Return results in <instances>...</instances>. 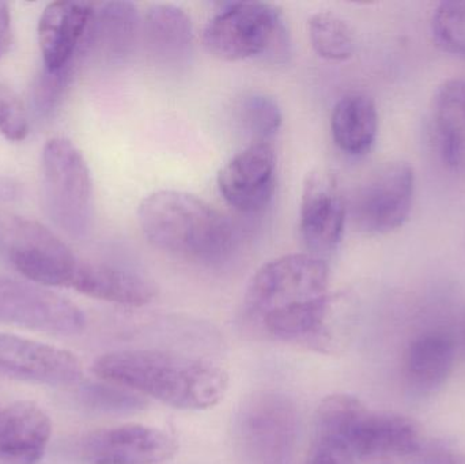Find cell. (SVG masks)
Returning a JSON list of instances; mask_svg holds the SVG:
<instances>
[{
    "label": "cell",
    "mask_w": 465,
    "mask_h": 464,
    "mask_svg": "<svg viewBox=\"0 0 465 464\" xmlns=\"http://www.w3.org/2000/svg\"><path fill=\"white\" fill-rule=\"evenodd\" d=\"M93 372L179 410H206L225 398L229 376L202 360L160 350H123L95 360Z\"/></svg>",
    "instance_id": "cell-1"
},
{
    "label": "cell",
    "mask_w": 465,
    "mask_h": 464,
    "mask_svg": "<svg viewBox=\"0 0 465 464\" xmlns=\"http://www.w3.org/2000/svg\"><path fill=\"white\" fill-rule=\"evenodd\" d=\"M51 435V420L40 406L14 403L0 413V464H37Z\"/></svg>",
    "instance_id": "cell-16"
},
{
    "label": "cell",
    "mask_w": 465,
    "mask_h": 464,
    "mask_svg": "<svg viewBox=\"0 0 465 464\" xmlns=\"http://www.w3.org/2000/svg\"><path fill=\"white\" fill-rule=\"evenodd\" d=\"M0 258L44 288H71L81 264L54 232L13 214H0Z\"/></svg>",
    "instance_id": "cell-6"
},
{
    "label": "cell",
    "mask_w": 465,
    "mask_h": 464,
    "mask_svg": "<svg viewBox=\"0 0 465 464\" xmlns=\"http://www.w3.org/2000/svg\"><path fill=\"white\" fill-rule=\"evenodd\" d=\"M142 33L150 54L158 62L177 64L193 52V22L177 5H153L144 14Z\"/></svg>",
    "instance_id": "cell-19"
},
{
    "label": "cell",
    "mask_w": 465,
    "mask_h": 464,
    "mask_svg": "<svg viewBox=\"0 0 465 464\" xmlns=\"http://www.w3.org/2000/svg\"><path fill=\"white\" fill-rule=\"evenodd\" d=\"M138 221L153 247L185 261L220 262L232 248V228L225 215L184 191L150 193L139 204Z\"/></svg>",
    "instance_id": "cell-2"
},
{
    "label": "cell",
    "mask_w": 465,
    "mask_h": 464,
    "mask_svg": "<svg viewBox=\"0 0 465 464\" xmlns=\"http://www.w3.org/2000/svg\"><path fill=\"white\" fill-rule=\"evenodd\" d=\"M95 8L87 2H54L41 14L38 44L45 70H60L90 51Z\"/></svg>",
    "instance_id": "cell-15"
},
{
    "label": "cell",
    "mask_w": 465,
    "mask_h": 464,
    "mask_svg": "<svg viewBox=\"0 0 465 464\" xmlns=\"http://www.w3.org/2000/svg\"><path fill=\"white\" fill-rule=\"evenodd\" d=\"M78 63L79 60H75L60 70H44L38 76L33 89V106L37 116L46 119L56 112L73 81Z\"/></svg>",
    "instance_id": "cell-26"
},
{
    "label": "cell",
    "mask_w": 465,
    "mask_h": 464,
    "mask_svg": "<svg viewBox=\"0 0 465 464\" xmlns=\"http://www.w3.org/2000/svg\"><path fill=\"white\" fill-rule=\"evenodd\" d=\"M347 215L335 179L320 169L308 174L301 198L300 234L311 255L322 259L338 250Z\"/></svg>",
    "instance_id": "cell-11"
},
{
    "label": "cell",
    "mask_w": 465,
    "mask_h": 464,
    "mask_svg": "<svg viewBox=\"0 0 465 464\" xmlns=\"http://www.w3.org/2000/svg\"><path fill=\"white\" fill-rule=\"evenodd\" d=\"M142 21L130 2H109L94 13L90 29V49H97L109 62H122L134 51Z\"/></svg>",
    "instance_id": "cell-21"
},
{
    "label": "cell",
    "mask_w": 465,
    "mask_h": 464,
    "mask_svg": "<svg viewBox=\"0 0 465 464\" xmlns=\"http://www.w3.org/2000/svg\"><path fill=\"white\" fill-rule=\"evenodd\" d=\"M463 334H464V341H465V316H464Z\"/></svg>",
    "instance_id": "cell-33"
},
{
    "label": "cell",
    "mask_w": 465,
    "mask_h": 464,
    "mask_svg": "<svg viewBox=\"0 0 465 464\" xmlns=\"http://www.w3.org/2000/svg\"><path fill=\"white\" fill-rule=\"evenodd\" d=\"M21 195L22 187L16 180L0 176V203H13L19 201Z\"/></svg>",
    "instance_id": "cell-32"
},
{
    "label": "cell",
    "mask_w": 465,
    "mask_h": 464,
    "mask_svg": "<svg viewBox=\"0 0 465 464\" xmlns=\"http://www.w3.org/2000/svg\"><path fill=\"white\" fill-rule=\"evenodd\" d=\"M431 25L436 43L465 59V2H442L434 11Z\"/></svg>",
    "instance_id": "cell-25"
},
{
    "label": "cell",
    "mask_w": 465,
    "mask_h": 464,
    "mask_svg": "<svg viewBox=\"0 0 465 464\" xmlns=\"http://www.w3.org/2000/svg\"><path fill=\"white\" fill-rule=\"evenodd\" d=\"M84 400L90 408L108 413H136L146 408L144 397L117 384H90L84 389Z\"/></svg>",
    "instance_id": "cell-27"
},
{
    "label": "cell",
    "mask_w": 465,
    "mask_h": 464,
    "mask_svg": "<svg viewBox=\"0 0 465 464\" xmlns=\"http://www.w3.org/2000/svg\"><path fill=\"white\" fill-rule=\"evenodd\" d=\"M455 343L448 335L429 332L410 343L404 375L412 392L430 395L439 391L455 367Z\"/></svg>",
    "instance_id": "cell-18"
},
{
    "label": "cell",
    "mask_w": 465,
    "mask_h": 464,
    "mask_svg": "<svg viewBox=\"0 0 465 464\" xmlns=\"http://www.w3.org/2000/svg\"><path fill=\"white\" fill-rule=\"evenodd\" d=\"M240 120L253 142H271L281 128L283 116L273 98L252 94L241 103Z\"/></svg>",
    "instance_id": "cell-24"
},
{
    "label": "cell",
    "mask_w": 465,
    "mask_h": 464,
    "mask_svg": "<svg viewBox=\"0 0 465 464\" xmlns=\"http://www.w3.org/2000/svg\"><path fill=\"white\" fill-rule=\"evenodd\" d=\"M426 441L414 420L368 410L352 433L349 452L363 464H417Z\"/></svg>",
    "instance_id": "cell-10"
},
{
    "label": "cell",
    "mask_w": 465,
    "mask_h": 464,
    "mask_svg": "<svg viewBox=\"0 0 465 464\" xmlns=\"http://www.w3.org/2000/svg\"><path fill=\"white\" fill-rule=\"evenodd\" d=\"M177 441L146 425L127 424L87 436L82 452L90 464H161L177 454Z\"/></svg>",
    "instance_id": "cell-13"
},
{
    "label": "cell",
    "mask_w": 465,
    "mask_h": 464,
    "mask_svg": "<svg viewBox=\"0 0 465 464\" xmlns=\"http://www.w3.org/2000/svg\"><path fill=\"white\" fill-rule=\"evenodd\" d=\"M0 376L48 386H70L81 379L82 367L64 349L0 334Z\"/></svg>",
    "instance_id": "cell-14"
},
{
    "label": "cell",
    "mask_w": 465,
    "mask_h": 464,
    "mask_svg": "<svg viewBox=\"0 0 465 464\" xmlns=\"http://www.w3.org/2000/svg\"><path fill=\"white\" fill-rule=\"evenodd\" d=\"M71 288L84 296L128 307H143L157 294L154 286L136 272L82 261Z\"/></svg>",
    "instance_id": "cell-17"
},
{
    "label": "cell",
    "mask_w": 465,
    "mask_h": 464,
    "mask_svg": "<svg viewBox=\"0 0 465 464\" xmlns=\"http://www.w3.org/2000/svg\"><path fill=\"white\" fill-rule=\"evenodd\" d=\"M275 182L276 154L271 142H252L218 173L221 195L232 209L248 214L268 206Z\"/></svg>",
    "instance_id": "cell-12"
},
{
    "label": "cell",
    "mask_w": 465,
    "mask_h": 464,
    "mask_svg": "<svg viewBox=\"0 0 465 464\" xmlns=\"http://www.w3.org/2000/svg\"><path fill=\"white\" fill-rule=\"evenodd\" d=\"M414 171L406 163H390L374 171L354 191L347 212L358 231L385 234L409 220L414 199Z\"/></svg>",
    "instance_id": "cell-7"
},
{
    "label": "cell",
    "mask_w": 465,
    "mask_h": 464,
    "mask_svg": "<svg viewBox=\"0 0 465 464\" xmlns=\"http://www.w3.org/2000/svg\"><path fill=\"white\" fill-rule=\"evenodd\" d=\"M238 430L254 464H289L298 432L294 403L276 392L256 395L241 411Z\"/></svg>",
    "instance_id": "cell-8"
},
{
    "label": "cell",
    "mask_w": 465,
    "mask_h": 464,
    "mask_svg": "<svg viewBox=\"0 0 465 464\" xmlns=\"http://www.w3.org/2000/svg\"><path fill=\"white\" fill-rule=\"evenodd\" d=\"M308 32L312 48L322 59L343 62L354 54L351 27L336 14L330 11L313 14L308 22Z\"/></svg>",
    "instance_id": "cell-23"
},
{
    "label": "cell",
    "mask_w": 465,
    "mask_h": 464,
    "mask_svg": "<svg viewBox=\"0 0 465 464\" xmlns=\"http://www.w3.org/2000/svg\"><path fill=\"white\" fill-rule=\"evenodd\" d=\"M44 204L57 228L82 239L93 220V182L82 153L70 141L51 139L43 152Z\"/></svg>",
    "instance_id": "cell-5"
},
{
    "label": "cell",
    "mask_w": 465,
    "mask_h": 464,
    "mask_svg": "<svg viewBox=\"0 0 465 464\" xmlns=\"http://www.w3.org/2000/svg\"><path fill=\"white\" fill-rule=\"evenodd\" d=\"M417 464H465V452L442 441L428 440Z\"/></svg>",
    "instance_id": "cell-29"
},
{
    "label": "cell",
    "mask_w": 465,
    "mask_h": 464,
    "mask_svg": "<svg viewBox=\"0 0 465 464\" xmlns=\"http://www.w3.org/2000/svg\"><path fill=\"white\" fill-rule=\"evenodd\" d=\"M0 133L11 142H21L29 133L24 104L7 84H0Z\"/></svg>",
    "instance_id": "cell-28"
},
{
    "label": "cell",
    "mask_w": 465,
    "mask_h": 464,
    "mask_svg": "<svg viewBox=\"0 0 465 464\" xmlns=\"http://www.w3.org/2000/svg\"><path fill=\"white\" fill-rule=\"evenodd\" d=\"M434 128L445 165L465 176V81L445 82L434 100Z\"/></svg>",
    "instance_id": "cell-20"
},
{
    "label": "cell",
    "mask_w": 465,
    "mask_h": 464,
    "mask_svg": "<svg viewBox=\"0 0 465 464\" xmlns=\"http://www.w3.org/2000/svg\"><path fill=\"white\" fill-rule=\"evenodd\" d=\"M352 462L354 460L344 452L316 443L306 464H352Z\"/></svg>",
    "instance_id": "cell-30"
},
{
    "label": "cell",
    "mask_w": 465,
    "mask_h": 464,
    "mask_svg": "<svg viewBox=\"0 0 465 464\" xmlns=\"http://www.w3.org/2000/svg\"><path fill=\"white\" fill-rule=\"evenodd\" d=\"M0 324L49 334H78L84 312L70 300L35 283L0 277Z\"/></svg>",
    "instance_id": "cell-9"
},
{
    "label": "cell",
    "mask_w": 465,
    "mask_h": 464,
    "mask_svg": "<svg viewBox=\"0 0 465 464\" xmlns=\"http://www.w3.org/2000/svg\"><path fill=\"white\" fill-rule=\"evenodd\" d=\"M330 269L324 259L292 253L257 270L245 294L249 318L262 324L275 316L297 312L330 300Z\"/></svg>",
    "instance_id": "cell-3"
},
{
    "label": "cell",
    "mask_w": 465,
    "mask_h": 464,
    "mask_svg": "<svg viewBox=\"0 0 465 464\" xmlns=\"http://www.w3.org/2000/svg\"><path fill=\"white\" fill-rule=\"evenodd\" d=\"M210 54L228 62L278 56L287 46L281 10L265 2L229 3L204 27Z\"/></svg>",
    "instance_id": "cell-4"
},
{
    "label": "cell",
    "mask_w": 465,
    "mask_h": 464,
    "mask_svg": "<svg viewBox=\"0 0 465 464\" xmlns=\"http://www.w3.org/2000/svg\"><path fill=\"white\" fill-rule=\"evenodd\" d=\"M379 131V114L373 101L363 94L341 98L331 116V133L336 146L349 155L366 154Z\"/></svg>",
    "instance_id": "cell-22"
},
{
    "label": "cell",
    "mask_w": 465,
    "mask_h": 464,
    "mask_svg": "<svg viewBox=\"0 0 465 464\" xmlns=\"http://www.w3.org/2000/svg\"><path fill=\"white\" fill-rule=\"evenodd\" d=\"M11 14L8 3L0 2V59L7 54L11 45Z\"/></svg>",
    "instance_id": "cell-31"
}]
</instances>
